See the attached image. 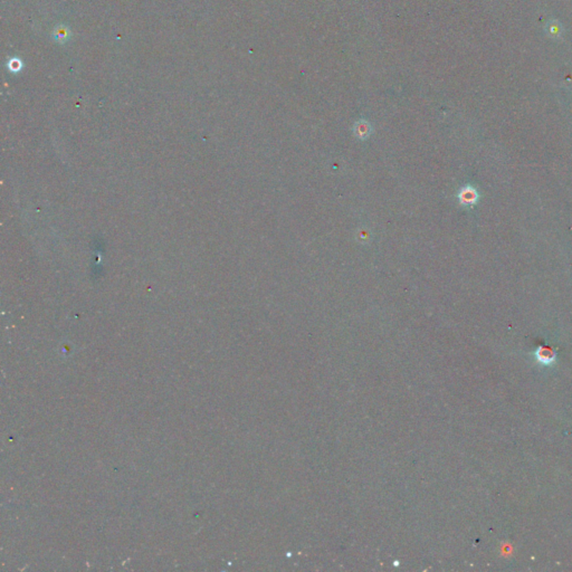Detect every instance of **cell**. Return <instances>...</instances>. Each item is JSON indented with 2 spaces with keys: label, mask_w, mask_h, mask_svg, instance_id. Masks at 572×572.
Returning <instances> with one entry per match:
<instances>
[{
  "label": "cell",
  "mask_w": 572,
  "mask_h": 572,
  "mask_svg": "<svg viewBox=\"0 0 572 572\" xmlns=\"http://www.w3.org/2000/svg\"><path fill=\"white\" fill-rule=\"evenodd\" d=\"M457 198L459 204L462 206H465V207H472V206L477 204V201L479 199V194L476 188H474V187L471 185H467L464 186L463 188L459 190Z\"/></svg>",
  "instance_id": "6da1fadb"
},
{
  "label": "cell",
  "mask_w": 572,
  "mask_h": 572,
  "mask_svg": "<svg viewBox=\"0 0 572 572\" xmlns=\"http://www.w3.org/2000/svg\"><path fill=\"white\" fill-rule=\"evenodd\" d=\"M535 359L543 365H550L557 359V353L551 347L547 345H540L534 352Z\"/></svg>",
  "instance_id": "7a4b0ae2"
},
{
  "label": "cell",
  "mask_w": 572,
  "mask_h": 572,
  "mask_svg": "<svg viewBox=\"0 0 572 572\" xmlns=\"http://www.w3.org/2000/svg\"><path fill=\"white\" fill-rule=\"evenodd\" d=\"M54 37L59 43H65L67 41V38H69V30H67V28L64 26H59L58 28L55 30Z\"/></svg>",
  "instance_id": "3957f363"
},
{
  "label": "cell",
  "mask_w": 572,
  "mask_h": 572,
  "mask_svg": "<svg viewBox=\"0 0 572 572\" xmlns=\"http://www.w3.org/2000/svg\"><path fill=\"white\" fill-rule=\"evenodd\" d=\"M356 133L359 138L365 139L370 134V129H369L368 124H365V123H359L356 128Z\"/></svg>",
  "instance_id": "277c9868"
},
{
  "label": "cell",
  "mask_w": 572,
  "mask_h": 572,
  "mask_svg": "<svg viewBox=\"0 0 572 572\" xmlns=\"http://www.w3.org/2000/svg\"><path fill=\"white\" fill-rule=\"evenodd\" d=\"M22 66H23V64L21 62V59H18V58L10 59L9 63H8V69H9L11 72H14V73H17V72L21 71Z\"/></svg>",
  "instance_id": "5b68a950"
}]
</instances>
